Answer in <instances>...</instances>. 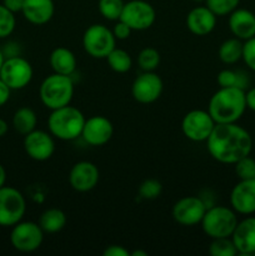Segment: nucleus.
I'll use <instances>...</instances> for the list:
<instances>
[{
  "mask_svg": "<svg viewBox=\"0 0 255 256\" xmlns=\"http://www.w3.org/2000/svg\"><path fill=\"white\" fill-rule=\"evenodd\" d=\"M38 124V116L35 112L30 108L24 106L20 108L15 112L14 116H12V126L16 130L19 134L26 135L35 130Z\"/></svg>",
  "mask_w": 255,
  "mask_h": 256,
  "instance_id": "393cba45",
  "label": "nucleus"
},
{
  "mask_svg": "<svg viewBox=\"0 0 255 256\" xmlns=\"http://www.w3.org/2000/svg\"><path fill=\"white\" fill-rule=\"evenodd\" d=\"M4 54H2V49H0V68H2V62H4Z\"/></svg>",
  "mask_w": 255,
  "mask_h": 256,
  "instance_id": "a18cd8bd",
  "label": "nucleus"
},
{
  "mask_svg": "<svg viewBox=\"0 0 255 256\" xmlns=\"http://www.w3.org/2000/svg\"><path fill=\"white\" fill-rule=\"evenodd\" d=\"M116 45V39L108 26L92 24L82 35V48L94 59H105Z\"/></svg>",
  "mask_w": 255,
  "mask_h": 256,
  "instance_id": "423d86ee",
  "label": "nucleus"
},
{
  "mask_svg": "<svg viewBox=\"0 0 255 256\" xmlns=\"http://www.w3.org/2000/svg\"><path fill=\"white\" fill-rule=\"evenodd\" d=\"M105 59H106L110 69L112 72H118V74H125L132 66V59L129 52L126 50L119 49L116 46L109 52V55Z\"/></svg>",
  "mask_w": 255,
  "mask_h": 256,
  "instance_id": "a878e982",
  "label": "nucleus"
},
{
  "mask_svg": "<svg viewBox=\"0 0 255 256\" xmlns=\"http://www.w3.org/2000/svg\"><path fill=\"white\" fill-rule=\"evenodd\" d=\"M194 2H205V0H194Z\"/></svg>",
  "mask_w": 255,
  "mask_h": 256,
  "instance_id": "49530a36",
  "label": "nucleus"
},
{
  "mask_svg": "<svg viewBox=\"0 0 255 256\" xmlns=\"http://www.w3.org/2000/svg\"><path fill=\"white\" fill-rule=\"evenodd\" d=\"M124 4V0H99L98 9L104 19L116 22L120 19Z\"/></svg>",
  "mask_w": 255,
  "mask_h": 256,
  "instance_id": "cd10ccee",
  "label": "nucleus"
},
{
  "mask_svg": "<svg viewBox=\"0 0 255 256\" xmlns=\"http://www.w3.org/2000/svg\"><path fill=\"white\" fill-rule=\"evenodd\" d=\"M39 96L42 105L50 110L69 105L74 96V82L72 76L56 72L46 76L39 88Z\"/></svg>",
  "mask_w": 255,
  "mask_h": 256,
  "instance_id": "20e7f679",
  "label": "nucleus"
},
{
  "mask_svg": "<svg viewBox=\"0 0 255 256\" xmlns=\"http://www.w3.org/2000/svg\"><path fill=\"white\" fill-rule=\"evenodd\" d=\"M49 62L52 72L56 74L69 75V76L76 70L78 65L74 52L64 46L55 48L52 50L49 58Z\"/></svg>",
  "mask_w": 255,
  "mask_h": 256,
  "instance_id": "4be33fe9",
  "label": "nucleus"
},
{
  "mask_svg": "<svg viewBox=\"0 0 255 256\" xmlns=\"http://www.w3.org/2000/svg\"><path fill=\"white\" fill-rule=\"evenodd\" d=\"M44 234L39 222H19L12 226L10 242L18 252H32L42 246Z\"/></svg>",
  "mask_w": 255,
  "mask_h": 256,
  "instance_id": "9d476101",
  "label": "nucleus"
},
{
  "mask_svg": "<svg viewBox=\"0 0 255 256\" xmlns=\"http://www.w3.org/2000/svg\"><path fill=\"white\" fill-rule=\"evenodd\" d=\"M10 92H12V89L0 79V106H2V105L9 102Z\"/></svg>",
  "mask_w": 255,
  "mask_h": 256,
  "instance_id": "ea45409f",
  "label": "nucleus"
},
{
  "mask_svg": "<svg viewBox=\"0 0 255 256\" xmlns=\"http://www.w3.org/2000/svg\"><path fill=\"white\" fill-rule=\"evenodd\" d=\"M229 29L238 39L245 40L255 36V14L248 9H235L229 14Z\"/></svg>",
  "mask_w": 255,
  "mask_h": 256,
  "instance_id": "aec40b11",
  "label": "nucleus"
},
{
  "mask_svg": "<svg viewBox=\"0 0 255 256\" xmlns=\"http://www.w3.org/2000/svg\"><path fill=\"white\" fill-rule=\"evenodd\" d=\"M186 26L192 34L204 36L216 26V15L208 6H196L188 14Z\"/></svg>",
  "mask_w": 255,
  "mask_h": 256,
  "instance_id": "6ab92c4d",
  "label": "nucleus"
},
{
  "mask_svg": "<svg viewBox=\"0 0 255 256\" xmlns=\"http://www.w3.org/2000/svg\"><path fill=\"white\" fill-rule=\"evenodd\" d=\"M162 192V185L156 179H146L139 186L140 198L145 200H154L160 196Z\"/></svg>",
  "mask_w": 255,
  "mask_h": 256,
  "instance_id": "473e14b6",
  "label": "nucleus"
},
{
  "mask_svg": "<svg viewBox=\"0 0 255 256\" xmlns=\"http://www.w3.org/2000/svg\"><path fill=\"white\" fill-rule=\"evenodd\" d=\"M104 256H130V252L122 245H109L102 252Z\"/></svg>",
  "mask_w": 255,
  "mask_h": 256,
  "instance_id": "e433bc0d",
  "label": "nucleus"
},
{
  "mask_svg": "<svg viewBox=\"0 0 255 256\" xmlns=\"http://www.w3.org/2000/svg\"><path fill=\"white\" fill-rule=\"evenodd\" d=\"M254 140L246 129L238 125L216 124L206 140V149L210 156L222 164H232L249 156Z\"/></svg>",
  "mask_w": 255,
  "mask_h": 256,
  "instance_id": "f257e3e1",
  "label": "nucleus"
},
{
  "mask_svg": "<svg viewBox=\"0 0 255 256\" xmlns=\"http://www.w3.org/2000/svg\"><path fill=\"white\" fill-rule=\"evenodd\" d=\"M208 208L206 202L199 196L182 198L172 206V219L182 226H194L202 222Z\"/></svg>",
  "mask_w": 255,
  "mask_h": 256,
  "instance_id": "f8f14e48",
  "label": "nucleus"
},
{
  "mask_svg": "<svg viewBox=\"0 0 255 256\" xmlns=\"http://www.w3.org/2000/svg\"><path fill=\"white\" fill-rule=\"evenodd\" d=\"M209 252L212 256H235L238 250L232 242V238H218L212 239L209 246Z\"/></svg>",
  "mask_w": 255,
  "mask_h": 256,
  "instance_id": "c756f323",
  "label": "nucleus"
},
{
  "mask_svg": "<svg viewBox=\"0 0 255 256\" xmlns=\"http://www.w3.org/2000/svg\"><path fill=\"white\" fill-rule=\"evenodd\" d=\"M8 129H9V126H8V122H5L4 119H2V118H0V138L4 136V135L6 134Z\"/></svg>",
  "mask_w": 255,
  "mask_h": 256,
  "instance_id": "79ce46f5",
  "label": "nucleus"
},
{
  "mask_svg": "<svg viewBox=\"0 0 255 256\" xmlns=\"http://www.w3.org/2000/svg\"><path fill=\"white\" fill-rule=\"evenodd\" d=\"M138 64L142 72H154L160 64L159 52L155 48H144L138 55Z\"/></svg>",
  "mask_w": 255,
  "mask_h": 256,
  "instance_id": "c85d7f7f",
  "label": "nucleus"
},
{
  "mask_svg": "<svg viewBox=\"0 0 255 256\" xmlns=\"http://www.w3.org/2000/svg\"><path fill=\"white\" fill-rule=\"evenodd\" d=\"M2 5L12 12H22L24 6V0H2Z\"/></svg>",
  "mask_w": 255,
  "mask_h": 256,
  "instance_id": "4c0bfd02",
  "label": "nucleus"
},
{
  "mask_svg": "<svg viewBox=\"0 0 255 256\" xmlns=\"http://www.w3.org/2000/svg\"><path fill=\"white\" fill-rule=\"evenodd\" d=\"M0 79L12 90L24 89L32 79V66L20 55L4 59L0 68Z\"/></svg>",
  "mask_w": 255,
  "mask_h": 256,
  "instance_id": "1a4fd4ad",
  "label": "nucleus"
},
{
  "mask_svg": "<svg viewBox=\"0 0 255 256\" xmlns=\"http://www.w3.org/2000/svg\"><path fill=\"white\" fill-rule=\"evenodd\" d=\"M230 205L235 212L252 215L255 212V179H242L230 192Z\"/></svg>",
  "mask_w": 255,
  "mask_h": 256,
  "instance_id": "f3484780",
  "label": "nucleus"
},
{
  "mask_svg": "<svg viewBox=\"0 0 255 256\" xmlns=\"http://www.w3.org/2000/svg\"><path fill=\"white\" fill-rule=\"evenodd\" d=\"M156 19V12L145 0H130L125 2L120 19L132 32H142L152 26Z\"/></svg>",
  "mask_w": 255,
  "mask_h": 256,
  "instance_id": "6e6552de",
  "label": "nucleus"
},
{
  "mask_svg": "<svg viewBox=\"0 0 255 256\" xmlns=\"http://www.w3.org/2000/svg\"><path fill=\"white\" fill-rule=\"evenodd\" d=\"M130 256H148V252H142V250H135V252H130Z\"/></svg>",
  "mask_w": 255,
  "mask_h": 256,
  "instance_id": "c03bdc74",
  "label": "nucleus"
},
{
  "mask_svg": "<svg viewBox=\"0 0 255 256\" xmlns=\"http://www.w3.org/2000/svg\"><path fill=\"white\" fill-rule=\"evenodd\" d=\"M19 45L16 44V42H8L6 45H5L4 48L2 49V54H4V58L6 59V58H12V56H18L19 55Z\"/></svg>",
  "mask_w": 255,
  "mask_h": 256,
  "instance_id": "58836bf2",
  "label": "nucleus"
},
{
  "mask_svg": "<svg viewBox=\"0 0 255 256\" xmlns=\"http://www.w3.org/2000/svg\"><path fill=\"white\" fill-rule=\"evenodd\" d=\"M232 240L238 250V254L249 256L255 254V216H249L238 222Z\"/></svg>",
  "mask_w": 255,
  "mask_h": 256,
  "instance_id": "a211bd4d",
  "label": "nucleus"
},
{
  "mask_svg": "<svg viewBox=\"0 0 255 256\" xmlns=\"http://www.w3.org/2000/svg\"><path fill=\"white\" fill-rule=\"evenodd\" d=\"M242 40L238 38H230L222 42L218 50V56L220 62L226 65H232L242 60Z\"/></svg>",
  "mask_w": 255,
  "mask_h": 256,
  "instance_id": "b1692460",
  "label": "nucleus"
},
{
  "mask_svg": "<svg viewBox=\"0 0 255 256\" xmlns=\"http://www.w3.org/2000/svg\"><path fill=\"white\" fill-rule=\"evenodd\" d=\"M6 182V172H5L4 166L0 164V188H2Z\"/></svg>",
  "mask_w": 255,
  "mask_h": 256,
  "instance_id": "37998d69",
  "label": "nucleus"
},
{
  "mask_svg": "<svg viewBox=\"0 0 255 256\" xmlns=\"http://www.w3.org/2000/svg\"><path fill=\"white\" fill-rule=\"evenodd\" d=\"M26 202L22 192L12 186L0 188V226H14L22 222Z\"/></svg>",
  "mask_w": 255,
  "mask_h": 256,
  "instance_id": "0eeeda50",
  "label": "nucleus"
},
{
  "mask_svg": "<svg viewBox=\"0 0 255 256\" xmlns=\"http://www.w3.org/2000/svg\"><path fill=\"white\" fill-rule=\"evenodd\" d=\"M218 85L220 88H239L245 90L249 85V79L245 72H235V70L224 69L218 74Z\"/></svg>",
  "mask_w": 255,
  "mask_h": 256,
  "instance_id": "bb28decb",
  "label": "nucleus"
},
{
  "mask_svg": "<svg viewBox=\"0 0 255 256\" xmlns=\"http://www.w3.org/2000/svg\"><path fill=\"white\" fill-rule=\"evenodd\" d=\"M205 2L216 16H224L238 9L240 0H205Z\"/></svg>",
  "mask_w": 255,
  "mask_h": 256,
  "instance_id": "7c9ffc66",
  "label": "nucleus"
},
{
  "mask_svg": "<svg viewBox=\"0 0 255 256\" xmlns=\"http://www.w3.org/2000/svg\"><path fill=\"white\" fill-rule=\"evenodd\" d=\"M252 140H254V146H255V136H254V139H252Z\"/></svg>",
  "mask_w": 255,
  "mask_h": 256,
  "instance_id": "de8ad7c7",
  "label": "nucleus"
},
{
  "mask_svg": "<svg viewBox=\"0 0 255 256\" xmlns=\"http://www.w3.org/2000/svg\"><path fill=\"white\" fill-rule=\"evenodd\" d=\"M85 116L78 108L66 106L54 109L48 118V129L56 139L62 142H70L82 136V126L85 124Z\"/></svg>",
  "mask_w": 255,
  "mask_h": 256,
  "instance_id": "7ed1b4c3",
  "label": "nucleus"
},
{
  "mask_svg": "<svg viewBox=\"0 0 255 256\" xmlns=\"http://www.w3.org/2000/svg\"><path fill=\"white\" fill-rule=\"evenodd\" d=\"M55 5L52 0H24L22 15L29 22L44 25L54 16Z\"/></svg>",
  "mask_w": 255,
  "mask_h": 256,
  "instance_id": "412c9836",
  "label": "nucleus"
},
{
  "mask_svg": "<svg viewBox=\"0 0 255 256\" xmlns=\"http://www.w3.org/2000/svg\"><path fill=\"white\" fill-rule=\"evenodd\" d=\"M202 229L212 239L230 238L238 224L236 212L228 206H209L202 220Z\"/></svg>",
  "mask_w": 255,
  "mask_h": 256,
  "instance_id": "39448f33",
  "label": "nucleus"
},
{
  "mask_svg": "<svg viewBox=\"0 0 255 256\" xmlns=\"http://www.w3.org/2000/svg\"><path fill=\"white\" fill-rule=\"evenodd\" d=\"M39 225L42 232L48 234H55L62 232L66 225V215L58 208L46 209L39 218Z\"/></svg>",
  "mask_w": 255,
  "mask_h": 256,
  "instance_id": "5701e85b",
  "label": "nucleus"
},
{
  "mask_svg": "<svg viewBox=\"0 0 255 256\" xmlns=\"http://www.w3.org/2000/svg\"><path fill=\"white\" fill-rule=\"evenodd\" d=\"M235 172L240 180L255 179V160L250 156H245L235 162Z\"/></svg>",
  "mask_w": 255,
  "mask_h": 256,
  "instance_id": "72a5a7b5",
  "label": "nucleus"
},
{
  "mask_svg": "<svg viewBox=\"0 0 255 256\" xmlns=\"http://www.w3.org/2000/svg\"><path fill=\"white\" fill-rule=\"evenodd\" d=\"M16 25L14 12H10L9 9L0 4V39L8 38L12 34Z\"/></svg>",
  "mask_w": 255,
  "mask_h": 256,
  "instance_id": "2f4dec72",
  "label": "nucleus"
},
{
  "mask_svg": "<svg viewBox=\"0 0 255 256\" xmlns=\"http://www.w3.org/2000/svg\"><path fill=\"white\" fill-rule=\"evenodd\" d=\"M114 134V126L108 118L95 115L85 120L82 138L92 146H102L108 144Z\"/></svg>",
  "mask_w": 255,
  "mask_h": 256,
  "instance_id": "2eb2a0df",
  "label": "nucleus"
},
{
  "mask_svg": "<svg viewBox=\"0 0 255 256\" xmlns=\"http://www.w3.org/2000/svg\"><path fill=\"white\" fill-rule=\"evenodd\" d=\"M245 110V90L239 88H220L212 94L208 105V112L216 124L236 122Z\"/></svg>",
  "mask_w": 255,
  "mask_h": 256,
  "instance_id": "f03ea898",
  "label": "nucleus"
},
{
  "mask_svg": "<svg viewBox=\"0 0 255 256\" xmlns=\"http://www.w3.org/2000/svg\"><path fill=\"white\" fill-rule=\"evenodd\" d=\"M24 149L30 159L35 162H45L50 159L55 152L54 136L44 130H32L25 135Z\"/></svg>",
  "mask_w": 255,
  "mask_h": 256,
  "instance_id": "4468645a",
  "label": "nucleus"
},
{
  "mask_svg": "<svg viewBox=\"0 0 255 256\" xmlns=\"http://www.w3.org/2000/svg\"><path fill=\"white\" fill-rule=\"evenodd\" d=\"M162 78L154 72H144L134 80L132 95L140 104H152L156 102L162 92Z\"/></svg>",
  "mask_w": 255,
  "mask_h": 256,
  "instance_id": "ddd939ff",
  "label": "nucleus"
},
{
  "mask_svg": "<svg viewBox=\"0 0 255 256\" xmlns=\"http://www.w3.org/2000/svg\"><path fill=\"white\" fill-rule=\"evenodd\" d=\"M216 125L208 110L195 109L186 112L182 120V132L192 142H206Z\"/></svg>",
  "mask_w": 255,
  "mask_h": 256,
  "instance_id": "9b49d317",
  "label": "nucleus"
},
{
  "mask_svg": "<svg viewBox=\"0 0 255 256\" xmlns=\"http://www.w3.org/2000/svg\"><path fill=\"white\" fill-rule=\"evenodd\" d=\"M100 179L96 165L92 162H79L72 165L69 174V184L75 192H88L95 189Z\"/></svg>",
  "mask_w": 255,
  "mask_h": 256,
  "instance_id": "dca6fc26",
  "label": "nucleus"
},
{
  "mask_svg": "<svg viewBox=\"0 0 255 256\" xmlns=\"http://www.w3.org/2000/svg\"><path fill=\"white\" fill-rule=\"evenodd\" d=\"M112 34H114L115 39L116 40H126L130 36V34H132V30L130 29V28L124 22H122V20H116V24L114 25V28H112Z\"/></svg>",
  "mask_w": 255,
  "mask_h": 256,
  "instance_id": "c9c22d12",
  "label": "nucleus"
},
{
  "mask_svg": "<svg viewBox=\"0 0 255 256\" xmlns=\"http://www.w3.org/2000/svg\"><path fill=\"white\" fill-rule=\"evenodd\" d=\"M242 60L250 70L255 72V36L245 40L242 45Z\"/></svg>",
  "mask_w": 255,
  "mask_h": 256,
  "instance_id": "f704fd0d",
  "label": "nucleus"
},
{
  "mask_svg": "<svg viewBox=\"0 0 255 256\" xmlns=\"http://www.w3.org/2000/svg\"><path fill=\"white\" fill-rule=\"evenodd\" d=\"M245 102H246V109L255 112V86L245 92Z\"/></svg>",
  "mask_w": 255,
  "mask_h": 256,
  "instance_id": "a19ab883",
  "label": "nucleus"
}]
</instances>
